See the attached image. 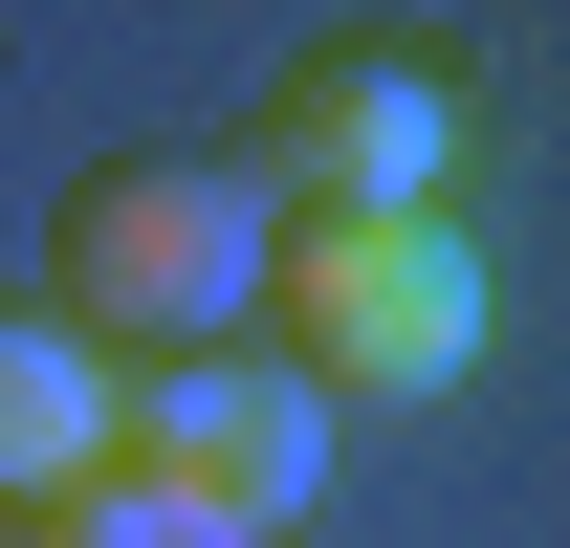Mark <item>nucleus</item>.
Segmentation results:
<instances>
[{"instance_id": "f257e3e1", "label": "nucleus", "mask_w": 570, "mask_h": 548, "mask_svg": "<svg viewBox=\"0 0 570 548\" xmlns=\"http://www.w3.org/2000/svg\"><path fill=\"white\" fill-rule=\"evenodd\" d=\"M264 373H307L330 417H417L483 373V242L461 219H264Z\"/></svg>"}, {"instance_id": "7ed1b4c3", "label": "nucleus", "mask_w": 570, "mask_h": 548, "mask_svg": "<svg viewBox=\"0 0 570 548\" xmlns=\"http://www.w3.org/2000/svg\"><path fill=\"white\" fill-rule=\"evenodd\" d=\"M219 176L264 219H439V176H461V67H439V45H285V67L242 88Z\"/></svg>"}, {"instance_id": "f03ea898", "label": "nucleus", "mask_w": 570, "mask_h": 548, "mask_svg": "<svg viewBox=\"0 0 570 548\" xmlns=\"http://www.w3.org/2000/svg\"><path fill=\"white\" fill-rule=\"evenodd\" d=\"M45 307H67L110 373L242 351V307H264V198H242L219 154H88L67 219H45Z\"/></svg>"}, {"instance_id": "423d86ee", "label": "nucleus", "mask_w": 570, "mask_h": 548, "mask_svg": "<svg viewBox=\"0 0 570 548\" xmlns=\"http://www.w3.org/2000/svg\"><path fill=\"white\" fill-rule=\"evenodd\" d=\"M0 548H242V527H198V505H154V482H67V505H22Z\"/></svg>"}, {"instance_id": "39448f33", "label": "nucleus", "mask_w": 570, "mask_h": 548, "mask_svg": "<svg viewBox=\"0 0 570 548\" xmlns=\"http://www.w3.org/2000/svg\"><path fill=\"white\" fill-rule=\"evenodd\" d=\"M67 482H110V351H88L45 285H0V527L67 505Z\"/></svg>"}, {"instance_id": "20e7f679", "label": "nucleus", "mask_w": 570, "mask_h": 548, "mask_svg": "<svg viewBox=\"0 0 570 548\" xmlns=\"http://www.w3.org/2000/svg\"><path fill=\"white\" fill-rule=\"evenodd\" d=\"M110 482H154V505L264 548V527L330 505V395L264 373V351H154V373H110Z\"/></svg>"}]
</instances>
